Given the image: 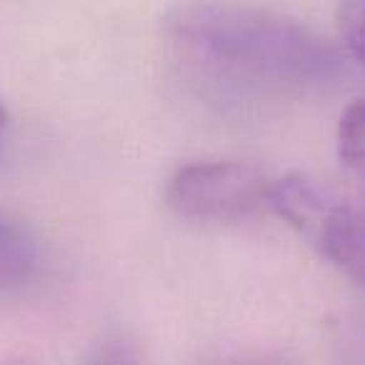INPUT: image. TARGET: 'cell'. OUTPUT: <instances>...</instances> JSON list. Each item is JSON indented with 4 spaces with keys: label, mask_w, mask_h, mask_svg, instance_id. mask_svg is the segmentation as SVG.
I'll return each mask as SVG.
<instances>
[{
    "label": "cell",
    "mask_w": 365,
    "mask_h": 365,
    "mask_svg": "<svg viewBox=\"0 0 365 365\" xmlns=\"http://www.w3.org/2000/svg\"><path fill=\"white\" fill-rule=\"evenodd\" d=\"M165 31L190 73L235 101L318 93L348 73L320 33L255 8L188 3L168 16Z\"/></svg>",
    "instance_id": "cell-1"
},
{
    "label": "cell",
    "mask_w": 365,
    "mask_h": 365,
    "mask_svg": "<svg viewBox=\"0 0 365 365\" xmlns=\"http://www.w3.org/2000/svg\"><path fill=\"white\" fill-rule=\"evenodd\" d=\"M268 208L275 210L328 260L365 288V203L338 195L305 175L270 182Z\"/></svg>",
    "instance_id": "cell-2"
},
{
    "label": "cell",
    "mask_w": 365,
    "mask_h": 365,
    "mask_svg": "<svg viewBox=\"0 0 365 365\" xmlns=\"http://www.w3.org/2000/svg\"><path fill=\"white\" fill-rule=\"evenodd\" d=\"M270 182L248 163H190L168 180V205L188 220H243L268 205Z\"/></svg>",
    "instance_id": "cell-3"
},
{
    "label": "cell",
    "mask_w": 365,
    "mask_h": 365,
    "mask_svg": "<svg viewBox=\"0 0 365 365\" xmlns=\"http://www.w3.org/2000/svg\"><path fill=\"white\" fill-rule=\"evenodd\" d=\"M38 270V245L16 220L0 215V293L21 290Z\"/></svg>",
    "instance_id": "cell-4"
},
{
    "label": "cell",
    "mask_w": 365,
    "mask_h": 365,
    "mask_svg": "<svg viewBox=\"0 0 365 365\" xmlns=\"http://www.w3.org/2000/svg\"><path fill=\"white\" fill-rule=\"evenodd\" d=\"M338 158L345 170L360 185V198L365 203V101H355L345 108L338 125Z\"/></svg>",
    "instance_id": "cell-5"
},
{
    "label": "cell",
    "mask_w": 365,
    "mask_h": 365,
    "mask_svg": "<svg viewBox=\"0 0 365 365\" xmlns=\"http://www.w3.org/2000/svg\"><path fill=\"white\" fill-rule=\"evenodd\" d=\"M88 365H143L140 363V350L125 335H113L106 338L98 350L93 353Z\"/></svg>",
    "instance_id": "cell-6"
},
{
    "label": "cell",
    "mask_w": 365,
    "mask_h": 365,
    "mask_svg": "<svg viewBox=\"0 0 365 365\" xmlns=\"http://www.w3.org/2000/svg\"><path fill=\"white\" fill-rule=\"evenodd\" d=\"M340 26H343V38L353 58L365 66V11L340 13Z\"/></svg>",
    "instance_id": "cell-7"
},
{
    "label": "cell",
    "mask_w": 365,
    "mask_h": 365,
    "mask_svg": "<svg viewBox=\"0 0 365 365\" xmlns=\"http://www.w3.org/2000/svg\"><path fill=\"white\" fill-rule=\"evenodd\" d=\"M365 11V0H340V13Z\"/></svg>",
    "instance_id": "cell-8"
},
{
    "label": "cell",
    "mask_w": 365,
    "mask_h": 365,
    "mask_svg": "<svg viewBox=\"0 0 365 365\" xmlns=\"http://www.w3.org/2000/svg\"><path fill=\"white\" fill-rule=\"evenodd\" d=\"M6 125H8V113H6V108L0 106V148H3V133H6Z\"/></svg>",
    "instance_id": "cell-9"
}]
</instances>
